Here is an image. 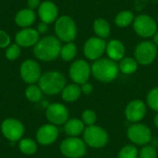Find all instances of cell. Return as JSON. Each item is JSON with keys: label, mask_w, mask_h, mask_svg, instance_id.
I'll return each instance as SVG.
<instances>
[{"label": "cell", "mask_w": 158, "mask_h": 158, "mask_svg": "<svg viewBox=\"0 0 158 158\" xmlns=\"http://www.w3.org/2000/svg\"><path fill=\"white\" fill-rule=\"evenodd\" d=\"M61 47L60 40L56 36H44L33 46V54L37 59L49 62L59 56Z\"/></svg>", "instance_id": "6da1fadb"}, {"label": "cell", "mask_w": 158, "mask_h": 158, "mask_svg": "<svg viewBox=\"0 0 158 158\" xmlns=\"http://www.w3.org/2000/svg\"><path fill=\"white\" fill-rule=\"evenodd\" d=\"M93 76L102 81V82H110L114 81L119 71L118 65L116 61L110 58H99L94 62L91 67Z\"/></svg>", "instance_id": "7a4b0ae2"}, {"label": "cell", "mask_w": 158, "mask_h": 158, "mask_svg": "<svg viewBox=\"0 0 158 158\" xmlns=\"http://www.w3.org/2000/svg\"><path fill=\"white\" fill-rule=\"evenodd\" d=\"M38 85L42 92L48 95H55L62 92L66 86L64 75L58 71H47L42 74Z\"/></svg>", "instance_id": "3957f363"}, {"label": "cell", "mask_w": 158, "mask_h": 158, "mask_svg": "<svg viewBox=\"0 0 158 158\" xmlns=\"http://www.w3.org/2000/svg\"><path fill=\"white\" fill-rule=\"evenodd\" d=\"M56 36L65 43L72 42L77 35V26L72 18L61 16L55 21Z\"/></svg>", "instance_id": "277c9868"}, {"label": "cell", "mask_w": 158, "mask_h": 158, "mask_svg": "<svg viewBox=\"0 0 158 158\" xmlns=\"http://www.w3.org/2000/svg\"><path fill=\"white\" fill-rule=\"evenodd\" d=\"M83 141L91 147L102 148L106 146L108 142V134L99 126H88L83 131Z\"/></svg>", "instance_id": "5b68a950"}, {"label": "cell", "mask_w": 158, "mask_h": 158, "mask_svg": "<svg viewBox=\"0 0 158 158\" xmlns=\"http://www.w3.org/2000/svg\"><path fill=\"white\" fill-rule=\"evenodd\" d=\"M60 151L68 158H81L86 153V143L78 137H69L60 143Z\"/></svg>", "instance_id": "8992f818"}, {"label": "cell", "mask_w": 158, "mask_h": 158, "mask_svg": "<svg viewBox=\"0 0 158 158\" xmlns=\"http://www.w3.org/2000/svg\"><path fill=\"white\" fill-rule=\"evenodd\" d=\"M157 55V45L151 41L140 43L134 51V56L138 64L146 66L153 63Z\"/></svg>", "instance_id": "52a82bcc"}, {"label": "cell", "mask_w": 158, "mask_h": 158, "mask_svg": "<svg viewBox=\"0 0 158 158\" xmlns=\"http://www.w3.org/2000/svg\"><path fill=\"white\" fill-rule=\"evenodd\" d=\"M133 29L139 36L143 38H149L154 36L157 31V24L153 18L143 14L134 19Z\"/></svg>", "instance_id": "ba28073f"}, {"label": "cell", "mask_w": 158, "mask_h": 158, "mask_svg": "<svg viewBox=\"0 0 158 158\" xmlns=\"http://www.w3.org/2000/svg\"><path fill=\"white\" fill-rule=\"evenodd\" d=\"M1 132L6 139L14 143L20 141L24 135L25 129L23 124L13 118H6L1 124Z\"/></svg>", "instance_id": "9c48e42d"}, {"label": "cell", "mask_w": 158, "mask_h": 158, "mask_svg": "<svg viewBox=\"0 0 158 158\" xmlns=\"http://www.w3.org/2000/svg\"><path fill=\"white\" fill-rule=\"evenodd\" d=\"M20 77L24 82L28 84H34L39 81L42 71L41 67L33 59H27L22 62L20 69H19Z\"/></svg>", "instance_id": "30bf717a"}, {"label": "cell", "mask_w": 158, "mask_h": 158, "mask_svg": "<svg viewBox=\"0 0 158 158\" xmlns=\"http://www.w3.org/2000/svg\"><path fill=\"white\" fill-rule=\"evenodd\" d=\"M91 73V66L83 59L76 60L69 68V77L76 84L82 85L88 82Z\"/></svg>", "instance_id": "8fae6325"}, {"label": "cell", "mask_w": 158, "mask_h": 158, "mask_svg": "<svg viewBox=\"0 0 158 158\" xmlns=\"http://www.w3.org/2000/svg\"><path fill=\"white\" fill-rule=\"evenodd\" d=\"M106 43L104 39L99 37L89 38L83 46V54L90 60L99 59L106 52Z\"/></svg>", "instance_id": "7c38bea8"}, {"label": "cell", "mask_w": 158, "mask_h": 158, "mask_svg": "<svg viewBox=\"0 0 158 158\" xmlns=\"http://www.w3.org/2000/svg\"><path fill=\"white\" fill-rule=\"evenodd\" d=\"M127 135L130 141L137 145H145L151 141L152 138L150 129L143 124L138 123L131 125L128 129Z\"/></svg>", "instance_id": "4fadbf2b"}, {"label": "cell", "mask_w": 158, "mask_h": 158, "mask_svg": "<svg viewBox=\"0 0 158 158\" xmlns=\"http://www.w3.org/2000/svg\"><path fill=\"white\" fill-rule=\"evenodd\" d=\"M45 116L51 124L57 126L67 122L69 119V111L64 105L60 103H53L47 106Z\"/></svg>", "instance_id": "5bb4252c"}, {"label": "cell", "mask_w": 158, "mask_h": 158, "mask_svg": "<svg viewBox=\"0 0 158 158\" xmlns=\"http://www.w3.org/2000/svg\"><path fill=\"white\" fill-rule=\"evenodd\" d=\"M58 137V129L56 126L49 123L41 126L36 133L37 143L41 145L47 146L54 143Z\"/></svg>", "instance_id": "9a60e30c"}, {"label": "cell", "mask_w": 158, "mask_h": 158, "mask_svg": "<svg viewBox=\"0 0 158 158\" xmlns=\"http://www.w3.org/2000/svg\"><path fill=\"white\" fill-rule=\"evenodd\" d=\"M40 40V34L36 29L24 28L17 32L15 36V43L20 47L34 46Z\"/></svg>", "instance_id": "2e32d148"}, {"label": "cell", "mask_w": 158, "mask_h": 158, "mask_svg": "<svg viewBox=\"0 0 158 158\" xmlns=\"http://www.w3.org/2000/svg\"><path fill=\"white\" fill-rule=\"evenodd\" d=\"M146 114V106L141 100H133L130 102L125 109L126 118L133 123L142 120Z\"/></svg>", "instance_id": "e0dca14e"}, {"label": "cell", "mask_w": 158, "mask_h": 158, "mask_svg": "<svg viewBox=\"0 0 158 158\" xmlns=\"http://www.w3.org/2000/svg\"><path fill=\"white\" fill-rule=\"evenodd\" d=\"M38 16L41 21L50 24L55 22L58 17V9L56 5L52 1H44L38 7Z\"/></svg>", "instance_id": "ac0fdd59"}, {"label": "cell", "mask_w": 158, "mask_h": 158, "mask_svg": "<svg viewBox=\"0 0 158 158\" xmlns=\"http://www.w3.org/2000/svg\"><path fill=\"white\" fill-rule=\"evenodd\" d=\"M36 19V14L34 10L27 7L19 10L16 16H15V22L16 24L24 29V28H30L35 21Z\"/></svg>", "instance_id": "d6986e66"}, {"label": "cell", "mask_w": 158, "mask_h": 158, "mask_svg": "<svg viewBox=\"0 0 158 158\" xmlns=\"http://www.w3.org/2000/svg\"><path fill=\"white\" fill-rule=\"evenodd\" d=\"M106 52L110 59L114 61H120L125 56V46L119 40H111L106 44Z\"/></svg>", "instance_id": "ffe728a7"}, {"label": "cell", "mask_w": 158, "mask_h": 158, "mask_svg": "<svg viewBox=\"0 0 158 158\" xmlns=\"http://www.w3.org/2000/svg\"><path fill=\"white\" fill-rule=\"evenodd\" d=\"M84 123L82 120L78 118L68 119L64 125L65 132L70 137H77L84 131Z\"/></svg>", "instance_id": "44dd1931"}, {"label": "cell", "mask_w": 158, "mask_h": 158, "mask_svg": "<svg viewBox=\"0 0 158 158\" xmlns=\"http://www.w3.org/2000/svg\"><path fill=\"white\" fill-rule=\"evenodd\" d=\"M81 94V88L79 84H69L66 85L65 88L61 92L62 99L66 102L71 103L77 101Z\"/></svg>", "instance_id": "7402d4cb"}, {"label": "cell", "mask_w": 158, "mask_h": 158, "mask_svg": "<svg viewBox=\"0 0 158 158\" xmlns=\"http://www.w3.org/2000/svg\"><path fill=\"white\" fill-rule=\"evenodd\" d=\"M94 31L97 37L102 39H106L109 37L111 29L109 23L105 19H96L94 22Z\"/></svg>", "instance_id": "603a6c76"}, {"label": "cell", "mask_w": 158, "mask_h": 158, "mask_svg": "<svg viewBox=\"0 0 158 158\" xmlns=\"http://www.w3.org/2000/svg\"><path fill=\"white\" fill-rule=\"evenodd\" d=\"M119 70L124 74H132L138 69V62L132 57H123L118 65Z\"/></svg>", "instance_id": "cb8c5ba5"}, {"label": "cell", "mask_w": 158, "mask_h": 158, "mask_svg": "<svg viewBox=\"0 0 158 158\" xmlns=\"http://www.w3.org/2000/svg\"><path fill=\"white\" fill-rule=\"evenodd\" d=\"M19 151L24 155H33L37 151V143L35 141L30 138H23L19 143Z\"/></svg>", "instance_id": "d4e9b609"}, {"label": "cell", "mask_w": 158, "mask_h": 158, "mask_svg": "<svg viewBox=\"0 0 158 158\" xmlns=\"http://www.w3.org/2000/svg\"><path fill=\"white\" fill-rule=\"evenodd\" d=\"M134 19H135V17L131 11L123 10V11H120L117 15V17L115 19V22H116L117 26H118L120 28H124V27H127L130 24L133 23Z\"/></svg>", "instance_id": "484cf974"}, {"label": "cell", "mask_w": 158, "mask_h": 158, "mask_svg": "<svg viewBox=\"0 0 158 158\" xmlns=\"http://www.w3.org/2000/svg\"><path fill=\"white\" fill-rule=\"evenodd\" d=\"M77 55V46L74 43H67L61 47L60 57L65 61H71Z\"/></svg>", "instance_id": "4316f807"}, {"label": "cell", "mask_w": 158, "mask_h": 158, "mask_svg": "<svg viewBox=\"0 0 158 158\" xmlns=\"http://www.w3.org/2000/svg\"><path fill=\"white\" fill-rule=\"evenodd\" d=\"M25 96L29 101L32 103H37L41 101L43 96V92L39 87V85L30 84L25 90Z\"/></svg>", "instance_id": "83f0119b"}, {"label": "cell", "mask_w": 158, "mask_h": 158, "mask_svg": "<svg viewBox=\"0 0 158 158\" xmlns=\"http://www.w3.org/2000/svg\"><path fill=\"white\" fill-rule=\"evenodd\" d=\"M138 150L134 145H126L118 153V158H137Z\"/></svg>", "instance_id": "f1b7e54d"}, {"label": "cell", "mask_w": 158, "mask_h": 158, "mask_svg": "<svg viewBox=\"0 0 158 158\" xmlns=\"http://www.w3.org/2000/svg\"><path fill=\"white\" fill-rule=\"evenodd\" d=\"M5 55L8 60H10V61L16 60L20 55V46L19 44H17L16 43L10 44L9 46L6 47Z\"/></svg>", "instance_id": "f546056e"}, {"label": "cell", "mask_w": 158, "mask_h": 158, "mask_svg": "<svg viewBox=\"0 0 158 158\" xmlns=\"http://www.w3.org/2000/svg\"><path fill=\"white\" fill-rule=\"evenodd\" d=\"M147 104L153 110L158 112V87L152 89L147 94Z\"/></svg>", "instance_id": "4dcf8cb0"}, {"label": "cell", "mask_w": 158, "mask_h": 158, "mask_svg": "<svg viewBox=\"0 0 158 158\" xmlns=\"http://www.w3.org/2000/svg\"><path fill=\"white\" fill-rule=\"evenodd\" d=\"M96 119H97L96 114L93 110H85L81 115V120L83 121L84 124L88 126L94 125V123L96 122Z\"/></svg>", "instance_id": "1f68e13d"}, {"label": "cell", "mask_w": 158, "mask_h": 158, "mask_svg": "<svg viewBox=\"0 0 158 158\" xmlns=\"http://www.w3.org/2000/svg\"><path fill=\"white\" fill-rule=\"evenodd\" d=\"M139 158H157L156 150L150 145H145L139 153Z\"/></svg>", "instance_id": "d6a6232c"}, {"label": "cell", "mask_w": 158, "mask_h": 158, "mask_svg": "<svg viewBox=\"0 0 158 158\" xmlns=\"http://www.w3.org/2000/svg\"><path fill=\"white\" fill-rule=\"evenodd\" d=\"M11 44V38L9 34L0 29V48H6Z\"/></svg>", "instance_id": "836d02e7"}, {"label": "cell", "mask_w": 158, "mask_h": 158, "mask_svg": "<svg viewBox=\"0 0 158 158\" xmlns=\"http://www.w3.org/2000/svg\"><path fill=\"white\" fill-rule=\"evenodd\" d=\"M81 93L85 94H90L93 93V90H94V87L91 83L89 82H85L84 84L81 85Z\"/></svg>", "instance_id": "e575fe53"}, {"label": "cell", "mask_w": 158, "mask_h": 158, "mask_svg": "<svg viewBox=\"0 0 158 158\" xmlns=\"http://www.w3.org/2000/svg\"><path fill=\"white\" fill-rule=\"evenodd\" d=\"M36 30H37V31L39 32V34H44V33H45V32L48 31V24H46V23L41 21V22L38 24Z\"/></svg>", "instance_id": "d590c367"}, {"label": "cell", "mask_w": 158, "mask_h": 158, "mask_svg": "<svg viewBox=\"0 0 158 158\" xmlns=\"http://www.w3.org/2000/svg\"><path fill=\"white\" fill-rule=\"evenodd\" d=\"M41 5L40 0H27V6L29 8L34 10L35 8H38Z\"/></svg>", "instance_id": "8d00e7d4"}, {"label": "cell", "mask_w": 158, "mask_h": 158, "mask_svg": "<svg viewBox=\"0 0 158 158\" xmlns=\"http://www.w3.org/2000/svg\"><path fill=\"white\" fill-rule=\"evenodd\" d=\"M153 37H154V43H155L156 45H158V31L156 32V34H155Z\"/></svg>", "instance_id": "74e56055"}, {"label": "cell", "mask_w": 158, "mask_h": 158, "mask_svg": "<svg viewBox=\"0 0 158 158\" xmlns=\"http://www.w3.org/2000/svg\"><path fill=\"white\" fill-rule=\"evenodd\" d=\"M155 125H156V127L158 129V112L157 114H156V116L155 117Z\"/></svg>", "instance_id": "f35d334b"}, {"label": "cell", "mask_w": 158, "mask_h": 158, "mask_svg": "<svg viewBox=\"0 0 158 158\" xmlns=\"http://www.w3.org/2000/svg\"><path fill=\"white\" fill-rule=\"evenodd\" d=\"M157 19H158V16H157Z\"/></svg>", "instance_id": "ab89813d"}]
</instances>
